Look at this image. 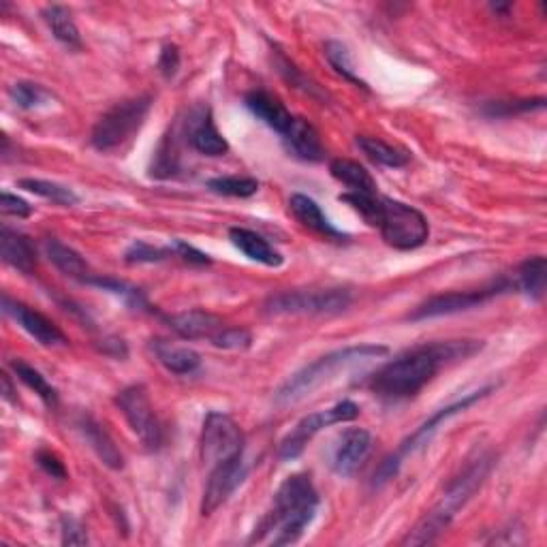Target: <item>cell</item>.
<instances>
[{"label": "cell", "instance_id": "cell-3", "mask_svg": "<svg viewBox=\"0 0 547 547\" xmlns=\"http://www.w3.org/2000/svg\"><path fill=\"white\" fill-rule=\"evenodd\" d=\"M340 201L349 203L370 227H377L383 240L396 250H415L430 238L428 218L409 203L379 193H342Z\"/></svg>", "mask_w": 547, "mask_h": 547}, {"label": "cell", "instance_id": "cell-9", "mask_svg": "<svg viewBox=\"0 0 547 547\" xmlns=\"http://www.w3.org/2000/svg\"><path fill=\"white\" fill-rule=\"evenodd\" d=\"M359 417V406L351 400H342L330 409H323L317 413H310L306 417H302L298 424L293 426V430L285 436L283 441L278 445V458L283 462H291L298 460L306 445L315 439L319 432H323L325 428L336 426V424H349V421Z\"/></svg>", "mask_w": 547, "mask_h": 547}, {"label": "cell", "instance_id": "cell-30", "mask_svg": "<svg viewBox=\"0 0 547 547\" xmlns=\"http://www.w3.org/2000/svg\"><path fill=\"white\" fill-rule=\"evenodd\" d=\"M11 370L15 372V377H18L28 389H33V392L43 400V404L48 406V409H56V406H58V389L48 379H45L35 366L26 364L24 359H13Z\"/></svg>", "mask_w": 547, "mask_h": 547}, {"label": "cell", "instance_id": "cell-39", "mask_svg": "<svg viewBox=\"0 0 547 547\" xmlns=\"http://www.w3.org/2000/svg\"><path fill=\"white\" fill-rule=\"evenodd\" d=\"M250 345H253V336H250V332L244 330V327H231V325H227L225 332L214 342V347L225 349V351H246L250 349Z\"/></svg>", "mask_w": 547, "mask_h": 547}, {"label": "cell", "instance_id": "cell-37", "mask_svg": "<svg viewBox=\"0 0 547 547\" xmlns=\"http://www.w3.org/2000/svg\"><path fill=\"white\" fill-rule=\"evenodd\" d=\"M545 107V99H524V101H496L490 103L483 112H486L490 118H509V116H518V114H528V112H539V109Z\"/></svg>", "mask_w": 547, "mask_h": 547}, {"label": "cell", "instance_id": "cell-4", "mask_svg": "<svg viewBox=\"0 0 547 547\" xmlns=\"http://www.w3.org/2000/svg\"><path fill=\"white\" fill-rule=\"evenodd\" d=\"M494 462L496 458L492 451H479L473 458H468L460 473L449 481L439 503L415 524L413 530H409L402 545H430L439 539L447 526L456 520L460 509H464L468 500L477 494L483 481L490 477Z\"/></svg>", "mask_w": 547, "mask_h": 547}, {"label": "cell", "instance_id": "cell-24", "mask_svg": "<svg viewBox=\"0 0 547 547\" xmlns=\"http://www.w3.org/2000/svg\"><path fill=\"white\" fill-rule=\"evenodd\" d=\"M150 349L156 357V362H159L165 370H169L171 374H178V377L193 374L201 366V357L197 351L182 345H174V342L169 340L156 338L150 342Z\"/></svg>", "mask_w": 547, "mask_h": 547}, {"label": "cell", "instance_id": "cell-36", "mask_svg": "<svg viewBox=\"0 0 547 547\" xmlns=\"http://www.w3.org/2000/svg\"><path fill=\"white\" fill-rule=\"evenodd\" d=\"M208 189L216 195L223 197H253L259 191V180L248 178V176H221L208 180Z\"/></svg>", "mask_w": 547, "mask_h": 547}, {"label": "cell", "instance_id": "cell-10", "mask_svg": "<svg viewBox=\"0 0 547 547\" xmlns=\"http://www.w3.org/2000/svg\"><path fill=\"white\" fill-rule=\"evenodd\" d=\"M244 432L238 421L221 411H210L203 419L199 451L208 468L244 456Z\"/></svg>", "mask_w": 547, "mask_h": 547}, {"label": "cell", "instance_id": "cell-6", "mask_svg": "<svg viewBox=\"0 0 547 547\" xmlns=\"http://www.w3.org/2000/svg\"><path fill=\"white\" fill-rule=\"evenodd\" d=\"M152 109V97L139 95L112 105L95 122L90 133V144L99 152H118L127 148L137 133L142 131Z\"/></svg>", "mask_w": 547, "mask_h": 547}, {"label": "cell", "instance_id": "cell-8", "mask_svg": "<svg viewBox=\"0 0 547 547\" xmlns=\"http://www.w3.org/2000/svg\"><path fill=\"white\" fill-rule=\"evenodd\" d=\"M353 302V293L342 287L293 289L270 295L263 308L272 317H321L338 315Z\"/></svg>", "mask_w": 547, "mask_h": 547}, {"label": "cell", "instance_id": "cell-38", "mask_svg": "<svg viewBox=\"0 0 547 547\" xmlns=\"http://www.w3.org/2000/svg\"><path fill=\"white\" fill-rule=\"evenodd\" d=\"M169 257H174V253H171V248H161V246H152L148 242H142L137 240L133 242L127 253H124V261L127 263H159V261H165Z\"/></svg>", "mask_w": 547, "mask_h": 547}, {"label": "cell", "instance_id": "cell-42", "mask_svg": "<svg viewBox=\"0 0 547 547\" xmlns=\"http://www.w3.org/2000/svg\"><path fill=\"white\" fill-rule=\"evenodd\" d=\"M37 464L43 468L45 473H48L52 479H67V466L62 462L54 451L50 449H41L37 451Z\"/></svg>", "mask_w": 547, "mask_h": 547}, {"label": "cell", "instance_id": "cell-22", "mask_svg": "<svg viewBox=\"0 0 547 547\" xmlns=\"http://www.w3.org/2000/svg\"><path fill=\"white\" fill-rule=\"evenodd\" d=\"M229 240L250 261H257V263L265 265V268H280V265L285 263V257L280 255L278 250L261 236V233H257L253 229L231 227L229 229Z\"/></svg>", "mask_w": 547, "mask_h": 547}, {"label": "cell", "instance_id": "cell-45", "mask_svg": "<svg viewBox=\"0 0 547 547\" xmlns=\"http://www.w3.org/2000/svg\"><path fill=\"white\" fill-rule=\"evenodd\" d=\"M101 351L105 355H112V357H127V345H124L122 340L118 338H107L103 340V345H101Z\"/></svg>", "mask_w": 547, "mask_h": 547}, {"label": "cell", "instance_id": "cell-40", "mask_svg": "<svg viewBox=\"0 0 547 547\" xmlns=\"http://www.w3.org/2000/svg\"><path fill=\"white\" fill-rule=\"evenodd\" d=\"M169 248H171V253H174V257H180L182 261L191 263V265H208L212 261L206 253H201L199 248L191 246L189 242H184V240H171Z\"/></svg>", "mask_w": 547, "mask_h": 547}, {"label": "cell", "instance_id": "cell-47", "mask_svg": "<svg viewBox=\"0 0 547 547\" xmlns=\"http://www.w3.org/2000/svg\"><path fill=\"white\" fill-rule=\"evenodd\" d=\"M509 9H511V5H492V11H498V13H505Z\"/></svg>", "mask_w": 547, "mask_h": 547}, {"label": "cell", "instance_id": "cell-25", "mask_svg": "<svg viewBox=\"0 0 547 547\" xmlns=\"http://www.w3.org/2000/svg\"><path fill=\"white\" fill-rule=\"evenodd\" d=\"M45 255H48V259L56 265V268L62 274L73 278V280H77V283H84L86 285L88 280L92 276H95V272L90 270L88 261L80 253H77L75 248L67 246L65 242H60L56 238L45 240Z\"/></svg>", "mask_w": 547, "mask_h": 547}, {"label": "cell", "instance_id": "cell-31", "mask_svg": "<svg viewBox=\"0 0 547 547\" xmlns=\"http://www.w3.org/2000/svg\"><path fill=\"white\" fill-rule=\"evenodd\" d=\"M86 285L90 287H97V289H103L107 293L116 295V298H120L124 304H127L129 308L133 310H150V304L146 300V295L142 289H137L129 283H124V280H118V278H112V276H101V274H95L92 276Z\"/></svg>", "mask_w": 547, "mask_h": 547}, {"label": "cell", "instance_id": "cell-27", "mask_svg": "<svg viewBox=\"0 0 547 547\" xmlns=\"http://www.w3.org/2000/svg\"><path fill=\"white\" fill-rule=\"evenodd\" d=\"M43 22L48 24V28L52 30V35L58 43L65 45L67 50H82V35L80 28H77L73 15L67 7L62 5H50L41 11Z\"/></svg>", "mask_w": 547, "mask_h": 547}, {"label": "cell", "instance_id": "cell-19", "mask_svg": "<svg viewBox=\"0 0 547 547\" xmlns=\"http://www.w3.org/2000/svg\"><path fill=\"white\" fill-rule=\"evenodd\" d=\"M244 105L250 114L261 120L265 127L276 131L280 137L287 133L293 122V114L283 105L278 97H274L268 90H253L244 97Z\"/></svg>", "mask_w": 547, "mask_h": 547}, {"label": "cell", "instance_id": "cell-15", "mask_svg": "<svg viewBox=\"0 0 547 547\" xmlns=\"http://www.w3.org/2000/svg\"><path fill=\"white\" fill-rule=\"evenodd\" d=\"M372 451V434L364 428H349L338 436L334 453H332V468L340 477H353L359 466H362Z\"/></svg>", "mask_w": 547, "mask_h": 547}, {"label": "cell", "instance_id": "cell-23", "mask_svg": "<svg viewBox=\"0 0 547 547\" xmlns=\"http://www.w3.org/2000/svg\"><path fill=\"white\" fill-rule=\"evenodd\" d=\"M289 210L306 229L319 233V236L330 238V240H347V233H342L340 229H336L330 223V218L323 214L321 206L315 199H310V197L300 195V193L291 195Z\"/></svg>", "mask_w": 547, "mask_h": 547}, {"label": "cell", "instance_id": "cell-26", "mask_svg": "<svg viewBox=\"0 0 547 547\" xmlns=\"http://www.w3.org/2000/svg\"><path fill=\"white\" fill-rule=\"evenodd\" d=\"M545 280H547V261L541 255L528 257L518 265V270L511 276L513 291L524 293L528 300L541 302L545 295Z\"/></svg>", "mask_w": 547, "mask_h": 547}, {"label": "cell", "instance_id": "cell-13", "mask_svg": "<svg viewBox=\"0 0 547 547\" xmlns=\"http://www.w3.org/2000/svg\"><path fill=\"white\" fill-rule=\"evenodd\" d=\"M246 473H248V468H246L244 456L212 466L206 490H203L201 513L212 515L218 507H223L231 498V494L242 486L244 479H246Z\"/></svg>", "mask_w": 547, "mask_h": 547}, {"label": "cell", "instance_id": "cell-32", "mask_svg": "<svg viewBox=\"0 0 547 547\" xmlns=\"http://www.w3.org/2000/svg\"><path fill=\"white\" fill-rule=\"evenodd\" d=\"M18 186L28 193L39 195L52 203H58V206H62V208H73V206H77V203H80V197L75 195L73 189H69V186H65V184L52 182V180L24 178L18 182Z\"/></svg>", "mask_w": 547, "mask_h": 547}, {"label": "cell", "instance_id": "cell-5", "mask_svg": "<svg viewBox=\"0 0 547 547\" xmlns=\"http://www.w3.org/2000/svg\"><path fill=\"white\" fill-rule=\"evenodd\" d=\"M389 353L385 345H351L345 349H336L332 353H325L323 357L310 362L302 370L278 387L276 392V404L278 406H291L298 404L300 400L308 398L315 389H319L323 383L332 381L334 374L347 370L351 366L372 362V359H381Z\"/></svg>", "mask_w": 547, "mask_h": 547}, {"label": "cell", "instance_id": "cell-7", "mask_svg": "<svg viewBox=\"0 0 547 547\" xmlns=\"http://www.w3.org/2000/svg\"><path fill=\"white\" fill-rule=\"evenodd\" d=\"M492 389H494L492 385H490V387H483V389H477V392L466 394V396H462L460 400L443 406V409L436 411L430 419H426L424 424H421V426L409 436V439H404V441L400 443V447L396 449V453H392V456H389L387 460H383V464L377 468V473H374L372 486H374V488H381V486H385L387 481H392V479L400 473V468H402L404 460H406V458H411L413 453H417L421 447H426V445L434 439V434L439 432V428L445 424L447 419L456 417L458 413H464L466 409H471L473 404H477L479 400L486 398V396L492 392Z\"/></svg>", "mask_w": 547, "mask_h": 547}, {"label": "cell", "instance_id": "cell-28", "mask_svg": "<svg viewBox=\"0 0 547 547\" xmlns=\"http://www.w3.org/2000/svg\"><path fill=\"white\" fill-rule=\"evenodd\" d=\"M332 176L347 186V193H364V195H374L379 193V186L374 182V178L370 176V171L359 165L355 161L349 159H336L330 165Z\"/></svg>", "mask_w": 547, "mask_h": 547}, {"label": "cell", "instance_id": "cell-29", "mask_svg": "<svg viewBox=\"0 0 547 547\" xmlns=\"http://www.w3.org/2000/svg\"><path fill=\"white\" fill-rule=\"evenodd\" d=\"M357 148L362 150L372 163L383 165V167H392V169H400L406 167L411 161V154L404 152L392 144L383 142L379 137H366V135H357L355 139Z\"/></svg>", "mask_w": 547, "mask_h": 547}, {"label": "cell", "instance_id": "cell-1", "mask_svg": "<svg viewBox=\"0 0 547 547\" xmlns=\"http://www.w3.org/2000/svg\"><path fill=\"white\" fill-rule=\"evenodd\" d=\"M483 349L481 340H434L400 353L372 374L368 387L385 400L417 396L443 368Z\"/></svg>", "mask_w": 547, "mask_h": 547}, {"label": "cell", "instance_id": "cell-11", "mask_svg": "<svg viewBox=\"0 0 547 547\" xmlns=\"http://www.w3.org/2000/svg\"><path fill=\"white\" fill-rule=\"evenodd\" d=\"M511 291H513V283H511V278L505 276V278H498L492 285L481 287V289L439 293V295H432V298L426 300L424 304H419L411 312L409 319L411 321H426V319H436V317H451V315H458V312L479 308L486 302L498 298V295L511 293Z\"/></svg>", "mask_w": 547, "mask_h": 547}, {"label": "cell", "instance_id": "cell-21", "mask_svg": "<svg viewBox=\"0 0 547 547\" xmlns=\"http://www.w3.org/2000/svg\"><path fill=\"white\" fill-rule=\"evenodd\" d=\"M0 257L13 270L22 274H33L37 265V250L33 240L11 227H3V231H0Z\"/></svg>", "mask_w": 547, "mask_h": 547}, {"label": "cell", "instance_id": "cell-33", "mask_svg": "<svg viewBox=\"0 0 547 547\" xmlns=\"http://www.w3.org/2000/svg\"><path fill=\"white\" fill-rule=\"evenodd\" d=\"M323 54H325L327 62H330V67L342 77V80L351 82L357 88L368 90V84L362 80V77H359L357 69L353 67V58H351V52H349V48L345 43L327 41L323 45Z\"/></svg>", "mask_w": 547, "mask_h": 547}, {"label": "cell", "instance_id": "cell-41", "mask_svg": "<svg viewBox=\"0 0 547 547\" xmlns=\"http://www.w3.org/2000/svg\"><path fill=\"white\" fill-rule=\"evenodd\" d=\"M156 67H159V71H161V75L165 77V80H171V77H176V73L180 69V50H178V45H174V43L163 45V50H161L159 62H156Z\"/></svg>", "mask_w": 547, "mask_h": 547}, {"label": "cell", "instance_id": "cell-34", "mask_svg": "<svg viewBox=\"0 0 547 547\" xmlns=\"http://www.w3.org/2000/svg\"><path fill=\"white\" fill-rule=\"evenodd\" d=\"M272 56H274V67H276V71H278L280 75H283L291 86L300 88L302 92H306L308 97H315V99H321V101L327 99V92H323V90L319 88L317 82H312L308 75H304L298 67H295L293 62H291L283 52H280L278 48L272 50Z\"/></svg>", "mask_w": 547, "mask_h": 547}, {"label": "cell", "instance_id": "cell-16", "mask_svg": "<svg viewBox=\"0 0 547 547\" xmlns=\"http://www.w3.org/2000/svg\"><path fill=\"white\" fill-rule=\"evenodd\" d=\"M186 139L203 156H225L229 152L227 139L216 129L212 109L195 107L186 118Z\"/></svg>", "mask_w": 547, "mask_h": 547}, {"label": "cell", "instance_id": "cell-18", "mask_svg": "<svg viewBox=\"0 0 547 547\" xmlns=\"http://www.w3.org/2000/svg\"><path fill=\"white\" fill-rule=\"evenodd\" d=\"M75 426H77V430H80V434L84 436V441L88 443V447L97 453V458L107 468H112V471H120V468H124L122 451L118 449L116 441L112 439V434H109L105 430V426H101L95 417L88 415V413H82L80 417H77Z\"/></svg>", "mask_w": 547, "mask_h": 547}, {"label": "cell", "instance_id": "cell-17", "mask_svg": "<svg viewBox=\"0 0 547 547\" xmlns=\"http://www.w3.org/2000/svg\"><path fill=\"white\" fill-rule=\"evenodd\" d=\"M165 321L180 338L208 340L210 345H214L218 336H221L227 327V323L221 317H216V315H212V312L199 310V308L176 312V315L165 317Z\"/></svg>", "mask_w": 547, "mask_h": 547}, {"label": "cell", "instance_id": "cell-2", "mask_svg": "<svg viewBox=\"0 0 547 547\" xmlns=\"http://www.w3.org/2000/svg\"><path fill=\"white\" fill-rule=\"evenodd\" d=\"M319 492L310 475L295 473L287 477L274 494L270 511L255 526L250 545H293L302 539L306 528L317 518Z\"/></svg>", "mask_w": 547, "mask_h": 547}, {"label": "cell", "instance_id": "cell-12", "mask_svg": "<svg viewBox=\"0 0 547 547\" xmlns=\"http://www.w3.org/2000/svg\"><path fill=\"white\" fill-rule=\"evenodd\" d=\"M116 404L120 413L127 419L129 428L137 434V439L144 443L146 449L156 451L165 443L163 424L154 413V406L150 402L148 389L142 383H135L124 387L116 396Z\"/></svg>", "mask_w": 547, "mask_h": 547}, {"label": "cell", "instance_id": "cell-14", "mask_svg": "<svg viewBox=\"0 0 547 547\" xmlns=\"http://www.w3.org/2000/svg\"><path fill=\"white\" fill-rule=\"evenodd\" d=\"M3 312L15 323H18L30 338H35L41 347H65L67 345V336L60 332V327L52 319L41 315L39 310L26 306L24 302L9 298L7 293L3 295Z\"/></svg>", "mask_w": 547, "mask_h": 547}, {"label": "cell", "instance_id": "cell-44", "mask_svg": "<svg viewBox=\"0 0 547 547\" xmlns=\"http://www.w3.org/2000/svg\"><path fill=\"white\" fill-rule=\"evenodd\" d=\"M62 545H86L88 543V535L84 526L77 522L75 518H62Z\"/></svg>", "mask_w": 547, "mask_h": 547}, {"label": "cell", "instance_id": "cell-46", "mask_svg": "<svg viewBox=\"0 0 547 547\" xmlns=\"http://www.w3.org/2000/svg\"><path fill=\"white\" fill-rule=\"evenodd\" d=\"M0 381H3V392H0V394H3V398L11 404H18V396H15V389L11 385L9 374H3V379H0Z\"/></svg>", "mask_w": 547, "mask_h": 547}, {"label": "cell", "instance_id": "cell-43", "mask_svg": "<svg viewBox=\"0 0 547 547\" xmlns=\"http://www.w3.org/2000/svg\"><path fill=\"white\" fill-rule=\"evenodd\" d=\"M0 210H3V214L15 218H28L33 214V206H30L28 201L11 193H3V197H0Z\"/></svg>", "mask_w": 547, "mask_h": 547}, {"label": "cell", "instance_id": "cell-35", "mask_svg": "<svg viewBox=\"0 0 547 547\" xmlns=\"http://www.w3.org/2000/svg\"><path fill=\"white\" fill-rule=\"evenodd\" d=\"M9 97L20 109H26V112L48 107L54 101L52 92L48 88H43L41 84H35V82H15L9 88Z\"/></svg>", "mask_w": 547, "mask_h": 547}, {"label": "cell", "instance_id": "cell-20", "mask_svg": "<svg viewBox=\"0 0 547 547\" xmlns=\"http://www.w3.org/2000/svg\"><path fill=\"white\" fill-rule=\"evenodd\" d=\"M283 142L287 150L295 156V159L306 163H319L325 156V148L321 144L319 131L312 124L300 116H295L291 127L283 135Z\"/></svg>", "mask_w": 547, "mask_h": 547}]
</instances>
